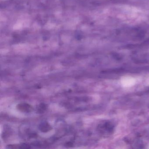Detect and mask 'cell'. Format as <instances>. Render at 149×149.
<instances>
[{
  "instance_id": "6da1fadb",
  "label": "cell",
  "mask_w": 149,
  "mask_h": 149,
  "mask_svg": "<svg viewBox=\"0 0 149 149\" xmlns=\"http://www.w3.org/2000/svg\"><path fill=\"white\" fill-rule=\"evenodd\" d=\"M18 110L23 112H30L32 110V107L27 103H21L17 106Z\"/></svg>"
},
{
  "instance_id": "7a4b0ae2",
  "label": "cell",
  "mask_w": 149,
  "mask_h": 149,
  "mask_svg": "<svg viewBox=\"0 0 149 149\" xmlns=\"http://www.w3.org/2000/svg\"><path fill=\"white\" fill-rule=\"evenodd\" d=\"M39 129L42 132H47L51 129V126L47 123H43L40 125Z\"/></svg>"
},
{
  "instance_id": "3957f363",
  "label": "cell",
  "mask_w": 149,
  "mask_h": 149,
  "mask_svg": "<svg viewBox=\"0 0 149 149\" xmlns=\"http://www.w3.org/2000/svg\"><path fill=\"white\" fill-rule=\"evenodd\" d=\"M46 108H47V107H46V105H45V104H40V106H39L38 110L39 111H42H42H44L46 110Z\"/></svg>"
}]
</instances>
